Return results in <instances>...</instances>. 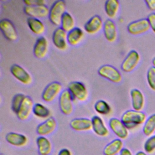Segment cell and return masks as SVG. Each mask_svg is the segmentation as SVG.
Wrapping results in <instances>:
<instances>
[{
	"mask_svg": "<svg viewBox=\"0 0 155 155\" xmlns=\"http://www.w3.org/2000/svg\"><path fill=\"white\" fill-rule=\"evenodd\" d=\"M48 41L44 36L39 37L36 41L33 47L34 56L38 59L44 58L48 51Z\"/></svg>",
	"mask_w": 155,
	"mask_h": 155,
	"instance_id": "e0dca14e",
	"label": "cell"
},
{
	"mask_svg": "<svg viewBox=\"0 0 155 155\" xmlns=\"http://www.w3.org/2000/svg\"><path fill=\"white\" fill-rule=\"evenodd\" d=\"M62 85L59 82H52L48 84L42 93V99L45 102H51L59 97L62 91Z\"/></svg>",
	"mask_w": 155,
	"mask_h": 155,
	"instance_id": "277c9868",
	"label": "cell"
},
{
	"mask_svg": "<svg viewBox=\"0 0 155 155\" xmlns=\"http://www.w3.org/2000/svg\"><path fill=\"white\" fill-rule=\"evenodd\" d=\"M34 105L32 99L30 96H25L18 111L16 113L17 117L22 121L27 120L30 117L31 112H33Z\"/></svg>",
	"mask_w": 155,
	"mask_h": 155,
	"instance_id": "4fadbf2b",
	"label": "cell"
},
{
	"mask_svg": "<svg viewBox=\"0 0 155 155\" xmlns=\"http://www.w3.org/2000/svg\"><path fill=\"white\" fill-rule=\"evenodd\" d=\"M104 22L99 16L94 15L85 24L84 30L89 35H95L103 28Z\"/></svg>",
	"mask_w": 155,
	"mask_h": 155,
	"instance_id": "9a60e30c",
	"label": "cell"
},
{
	"mask_svg": "<svg viewBox=\"0 0 155 155\" xmlns=\"http://www.w3.org/2000/svg\"><path fill=\"white\" fill-rule=\"evenodd\" d=\"M140 59L139 53L136 50H131L121 64L122 70L125 73H130L137 67Z\"/></svg>",
	"mask_w": 155,
	"mask_h": 155,
	"instance_id": "30bf717a",
	"label": "cell"
},
{
	"mask_svg": "<svg viewBox=\"0 0 155 155\" xmlns=\"http://www.w3.org/2000/svg\"><path fill=\"white\" fill-rule=\"evenodd\" d=\"M66 3L64 1L59 0L54 2L49 10L48 19L50 22L56 26L61 25V19L65 14Z\"/></svg>",
	"mask_w": 155,
	"mask_h": 155,
	"instance_id": "7a4b0ae2",
	"label": "cell"
},
{
	"mask_svg": "<svg viewBox=\"0 0 155 155\" xmlns=\"http://www.w3.org/2000/svg\"><path fill=\"white\" fill-rule=\"evenodd\" d=\"M36 145L40 155H49L52 150V145L45 136H39L36 139Z\"/></svg>",
	"mask_w": 155,
	"mask_h": 155,
	"instance_id": "484cf974",
	"label": "cell"
},
{
	"mask_svg": "<svg viewBox=\"0 0 155 155\" xmlns=\"http://www.w3.org/2000/svg\"><path fill=\"white\" fill-rule=\"evenodd\" d=\"M130 96L133 109L141 111L145 104V98L142 91L138 89H132L130 91Z\"/></svg>",
	"mask_w": 155,
	"mask_h": 155,
	"instance_id": "ffe728a7",
	"label": "cell"
},
{
	"mask_svg": "<svg viewBox=\"0 0 155 155\" xmlns=\"http://www.w3.org/2000/svg\"><path fill=\"white\" fill-rule=\"evenodd\" d=\"M144 150L148 153H151L155 150V135L150 137L144 143Z\"/></svg>",
	"mask_w": 155,
	"mask_h": 155,
	"instance_id": "836d02e7",
	"label": "cell"
},
{
	"mask_svg": "<svg viewBox=\"0 0 155 155\" xmlns=\"http://www.w3.org/2000/svg\"><path fill=\"white\" fill-rule=\"evenodd\" d=\"M0 28L4 36L10 41H15L18 38L16 29L13 22L8 19L0 21Z\"/></svg>",
	"mask_w": 155,
	"mask_h": 155,
	"instance_id": "7c38bea8",
	"label": "cell"
},
{
	"mask_svg": "<svg viewBox=\"0 0 155 155\" xmlns=\"http://www.w3.org/2000/svg\"><path fill=\"white\" fill-rule=\"evenodd\" d=\"M27 22L31 31L36 35H41L45 31V24L39 19L29 17Z\"/></svg>",
	"mask_w": 155,
	"mask_h": 155,
	"instance_id": "cb8c5ba5",
	"label": "cell"
},
{
	"mask_svg": "<svg viewBox=\"0 0 155 155\" xmlns=\"http://www.w3.org/2000/svg\"><path fill=\"white\" fill-rule=\"evenodd\" d=\"M147 82L151 90L155 91V67L152 66L147 71Z\"/></svg>",
	"mask_w": 155,
	"mask_h": 155,
	"instance_id": "d6a6232c",
	"label": "cell"
},
{
	"mask_svg": "<svg viewBox=\"0 0 155 155\" xmlns=\"http://www.w3.org/2000/svg\"><path fill=\"white\" fill-rule=\"evenodd\" d=\"M108 126L112 132L120 139H125L128 136V129L117 118H111L108 122Z\"/></svg>",
	"mask_w": 155,
	"mask_h": 155,
	"instance_id": "9c48e42d",
	"label": "cell"
},
{
	"mask_svg": "<svg viewBox=\"0 0 155 155\" xmlns=\"http://www.w3.org/2000/svg\"><path fill=\"white\" fill-rule=\"evenodd\" d=\"M120 120L128 129H131L144 124L147 116L142 111L130 110L126 111L122 115Z\"/></svg>",
	"mask_w": 155,
	"mask_h": 155,
	"instance_id": "6da1fadb",
	"label": "cell"
},
{
	"mask_svg": "<svg viewBox=\"0 0 155 155\" xmlns=\"http://www.w3.org/2000/svg\"><path fill=\"white\" fill-rule=\"evenodd\" d=\"M152 64H153V66L155 67V57L152 60Z\"/></svg>",
	"mask_w": 155,
	"mask_h": 155,
	"instance_id": "ab89813d",
	"label": "cell"
},
{
	"mask_svg": "<svg viewBox=\"0 0 155 155\" xmlns=\"http://www.w3.org/2000/svg\"><path fill=\"white\" fill-rule=\"evenodd\" d=\"M57 122L54 118L50 117L40 124L36 128V132L40 136H46L52 133L56 128Z\"/></svg>",
	"mask_w": 155,
	"mask_h": 155,
	"instance_id": "2e32d148",
	"label": "cell"
},
{
	"mask_svg": "<svg viewBox=\"0 0 155 155\" xmlns=\"http://www.w3.org/2000/svg\"><path fill=\"white\" fill-rule=\"evenodd\" d=\"M120 7V3L117 0H108L105 3V12L110 19H113L117 16Z\"/></svg>",
	"mask_w": 155,
	"mask_h": 155,
	"instance_id": "4316f807",
	"label": "cell"
},
{
	"mask_svg": "<svg viewBox=\"0 0 155 155\" xmlns=\"http://www.w3.org/2000/svg\"><path fill=\"white\" fill-rule=\"evenodd\" d=\"M136 155H147L145 152H143V151H139L137 152Z\"/></svg>",
	"mask_w": 155,
	"mask_h": 155,
	"instance_id": "f35d334b",
	"label": "cell"
},
{
	"mask_svg": "<svg viewBox=\"0 0 155 155\" xmlns=\"http://www.w3.org/2000/svg\"><path fill=\"white\" fill-rule=\"evenodd\" d=\"M33 113L36 117L42 119H47L50 117V110L41 103H36L34 105Z\"/></svg>",
	"mask_w": 155,
	"mask_h": 155,
	"instance_id": "83f0119b",
	"label": "cell"
},
{
	"mask_svg": "<svg viewBox=\"0 0 155 155\" xmlns=\"http://www.w3.org/2000/svg\"><path fill=\"white\" fill-rule=\"evenodd\" d=\"M98 74L102 78L113 83H119L122 81V76L120 71L114 67L110 65L101 66L98 71Z\"/></svg>",
	"mask_w": 155,
	"mask_h": 155,
	"instance_id": "5b68a950",
	"label": "cell"
},
{
	"mask_svg": "<svg viewBox=\"0 0 155 155\" xmlns=\"http://www.w3.org/2000/svg\"><path fill=\"white\" fill-rule=\"evenodd\" d=\"M51 39L53 45L57 49L64 51L68 48L67 33L61 27L56 28L54 30Z\"/></svg>",
	"mask_w": 155,
	"mask_h": 155,
	"instance_id": "ba28073f",
	"label": "cell"
},
{
	"mask_svg": "<svg viewBox=\"0 0 155 155\" xmlns=\"http://www.w3.org/2000/svg\"><path fill=\"white\" fill-rule=\"evenodd\" d=\"M104 35L106 40L110 42H114L117 39V31L114 22L110 19L105 20L103 26Z\"/></svg>",
	"mask_w": 155,
	"mask_h": 155,
	"instance_id": "ac0fdd59",
	"label": "cell"
},
{
	"mask_svg": "<svg viewBox=\"0 0 155 155\" xmlns=\"http://www.w3.org/2000/svg\"><path fill=\"white\" fill-rule=\"evenodd\" d=\"M145 2L151 11H155V0H145Z\"/></svg>",
	"mask_w": 155,
	"mask_h": 155,
	"instance_id": "d590c367",
	"label": "cell"
},
{
	"mask_svg": "<svg viewBox=\"0 0 155 155\" xmlns=\"http://www.w3.org/2000/svg\"><path fill=\"white\" fill-rule=\"evenodd\" d=\"M61 27L67 33L75 28V21L73 16L68 12H65L64 15L61 22Z\"/></svg>",
	"mask_w": 155,
	"mask_h": 155,
	"instance_id": "f1b7e54d",
	"label": "cell"
},
{
	"mask_svg": "<svg viewBox=\"0 0 155 155\" xmlns=\"http://www.w3.org/2000/svg\"><path fill=\"white\" fill-rule=\"evenodd\" d=\"M49 10L47 5H31L25 6L24 8V13L30 18L37 19L44 18L48 16Z\"/></svg>",
	"mask_w": 155,
	"mask_h": 155,
	"instance_id": "5bb4252c",
	"label": "cell"
},
{
	"mask_svg": "<svg viewBox=\"0 0 155 155\" xmlns=\"http://www.w3.org/2000/svg\"><path fill=\"white\" fill-rule=\"evenodd\" d=\"M92 130L98 136L106 137L109 134V131L105 125L103 119L98 116H94L91 118Z\"/></svg>",
	"mask_w": 155,
	"mask_h": 155,
	"instance_id": "d6986e66",
	"label": "cell"
},
{
	"mask_svg": "<svg viewBox=\"0 0 155 155\" xmlns=\"http://www.w3.org/2000/svg\"><path fill=\"white\" fill-rule=\"evenodd\" d=\"M84 37V31L79 27H75L67 33L68 44L71 46H76L82 41Z\"/></svg>",
	"mask_w": 155,
	"mask_h": 155,
	"instance_id": "d4e9b609",
	"label": "cell"
},
{
	"mask_svg": "<svg viewBox=\"0 0 155 155\" xmlns=\"http://www.w3.org/2000/svg\"><path fill=\"white\" fill-rule=\"evenodd\" d=\"M94 110L101 115H108L111 112V108L107 102L104 100H99L94 105Z\"/></svg>",
	"mask_w": 155,
	"mask_h": 155,
	"instance_id": "f546056e",
	"label": "cell"
},
{
	"mask_svg": "<svg viewBox=\"0 0 155 155\" xmlns=\"http://www.w3.org/2000/svg\"><path fill=\"white\" fill-rule=\"evenodd\" d=\"M142 131L147 136H150L155 131V114H153L147 119L145 122Z\"/></svg>",
	"mask_w": 155,
	"mask_h": 155,
	"instance_id": "4dcf8cb0",
	"label": "cell"
},
{
	"mask_svg": "<svg viewBox=\"0 0 155 155\" xmlns=\"http://www.w3.org/2000/svg\"><path fill=\"white\" fill-rule=\"evenodd\" d=\"M74 99L67 89L64 90L59 96L58 102L61 111L65 115H70L73 111Z\"/></svg>",
	"mask_w": 155,
	"mask_h": 155,
	"instance_id": "8992f818",
	"label": "cell"
},
{
	"mask_svg": "<svg viewBox=\"0 0 155 155\" xmlns=\"http://www.w3.org/2000/svg\"><path fill=\"white\" fill-rule=\"evenodd\" d=\"M147 19L149 22L150 28L154 33H155V13H151L148 16Z\"/></svg>",
	"mask_w": 155,
	"mask_h": 155,
	"instance_id": "e575fe53",
	"label": "cell"
},
{
	"mask_svg": "<svg viewBox=\"0 0 155 155\" xmlns=\"http://www.w3.org/2000/svg\"><path fill=\"white\" fill-rule=\"evenodd\" d=\"M1 155H2V154H1Z\"/></svg>",
	"mask_w": 155,
	"mask_h": 155,
	"instance_id": "60d3db41",
	"label": "cell"
},
{
	"mask_svg": "<svg viewBox=\"0 0 155 155\" xmlns=\"http://www.w3.org/2000/svg\"><path fill=\"white\" fill-rule=\"evenodd\" d=\"M58 155H72V154L68 149L63 148L59 151Z\"/></svg>",
	"mask_w": 155,
	"mask_h": 155,
	"instance_id": "8d00e7d4",
	"label": "cell"
},
{
	"mask_svg": "<svg viewBox=\"0 0 155 155\" xmlns=\"http://www.w3.org/2000/svg\"><path fill=\"white\" fill-rule=\"evenodd\" d=\"M150 29L147 19H140L130 22L127 26V31L132 35H139L146 33Z\"/></svg>",
	"mask_w": 155,
	"mask_h": 155,
	"instance_id": "8fae6325",
	"label": "cell"
},
{
	"mask_svg": "<svg viewBox=\"0 0 155 155\" xmlns=\"http://www.w3.org/2000/svg\"><path fill=\"white\" fill-rule=\"evenodd\" d=\"M12 76L19 82L24 85H30L32 82L30 74L22 67L18 64H13L10 69Z\"/></svg>",
	"mask_w": 155,
	"mask_h": 155,
	"instance_id": "52a82bcc",
	"label": "cell"
},
{
	"mask_svg": "<svg viewBox=\"0 0 155 155\" xmlns=\"http://www.w3.org/2000/svg\"><path fill=\"white\" fill-rule=\"evenodd\" d=\"M70 127L76 131H87L92 129L91 119L88 118H76L71 120Z\"/></svg>",
	"mask_w": 155,
	"mask_h": 155,
	"instance_id": "44dd1931",
	"label": "cell"
},
{
	"mask_svg": "<svg viewBox=\"0 0 155 155\" xmlns=\"http://www.w3.org/2000/svg\"><path fill=\"white\" fill-rule=\"evenodd\" d=\"M5 140L9 144L15 147H23L28 142V139L25 135L14 132L7 134Z\"/></svg>",
	"mask_w": 155,
	"mask_h": 155,
	"instance_id": "7402d4cb",
	"label": "cell"
},
{
	"mask_svg": "<svg viewBox=\"0 0 155 155\" xmlns=\"http://www.w3.org/2000/svg\"><path fill=\"white\" fill-rule=\"evenodd\" d=\"M67 90L71 93L74 100L79 102H85L88 97V91L87 88L81 82H71L68 85Z\"/></svg>",
	"mask_w": 155,
	"mask_h": 155,
	"instance_id": "3957f363",
	"label": "cell"
},
{
	"mask_svg": "<svg viewBox=\"0 0 155 155\" xmlns=\"http://www.w3.org/2000/svg\"><path fill=\"white\" fill-rule=\"evenodd\" d=\"M124 143L121 139H115L108 143L104 149V155H117L123 149Z\"/></svg>",
	"mask_w": 155,
	"mask_h": 155,
	"instance_id": "603a6c76",
	"label": "cell"
},
{
	"mask_svg": "<svg viewBox=\"0 0 155 155\" xmlns=\"http://www.w3.org/2000/svg\"><path fill=\"white\" fill-rule=\"evenodd\" d=\"M25 97V95L24 94L18 93L15 95V96L13 97L12 102V109L14 113H17Z\"/></svg>",
	"mask_w": 155,
	"mask_h": 155,
	"instance_id": "1f68e13d",
	"label": "cell"
},
{
	"mask_svg": "<svg viewBox=\"0 0 155 155\" xmlns=\"http://www.w3.org/2000/svg\"><path fill=\"white\" fill-rule=\"evenodd\" d=\"M120 155H133V154L130 150H128V148H124L120 151Z\"/></svg>",
	"mask_w": 155,
	"mask_h": 155,
	"instance_id": "74e56055",
	"label": "cell"
}]
</instances>
